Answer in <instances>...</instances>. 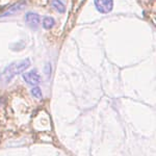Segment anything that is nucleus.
<instances>
[{"label":"nucleus","mask_w":156,"mask_h":156,"mask_svg":"<svg viewBox=\"0 0 156 156\" xmlns=\"http://www.w3.org/2000/svg\"><path fill=\"white\" fill-rule=\"evenodd\" d=\"M30 66L29 58H25L20 62H15L7 66L4 71L0 74V82L2 83H9V81L14 78L16 75H19L23 73L25 70L28 69Z\"/></svg>","instance_id":"nucleus-1"},{"label":"nucleus","mask_w":156,"mask_h":156,"mask_svg":"<svg viewBox=\"0 0 156 156\" xmlns=\"http://www.w3.org/2000/svg\"><path fill=\"white\" fill-rule=\"evenodd\" d=\"M97 11L102 14L110 12L114 9V0H94Z\"/></svg>","instance_id":"nucleus-2"},{"label":"nucleus","mask_w":156,"mask_h":156,"mask_svg":"<svg viewBox=\"0 0 156 156\" xmlns=\"http://www.w3.org/2000/svg\"><path fill=\"white\" fill-rule=\"evenodd\" d=\"M25 22L28 25L31 29H37V27L40 26V23H41V19H40V16L36 12H27L25 15Z\"/></svg>","instance_id":"nucleus-3"},{"label":"nucleus","mask_w":156,"mask_h":156,"mask_svg":"<svg viewBox=\"0 0 156 156\" xmlns=\"http://www.w3.org/2000/svg\"><path fill=\"white\" fill-rule=\"evenodd\" d=\"M22 77H23V79L25 80V82L30 85H37L41 82V77H40V75L37 73V71L26 72L22 75Z\"/></svg>","instance_id":"nucleus-4"},{"label":"nucleus","mask_w":156,"mask_h":156,"mask_svg":"<svg viewBox=\"0 0 156 156\" xmlns=\"http://www.w3.org/2000/svg\"><path fill=\"white\" fill-rule=\"evenodd\" d=\"M25 6H26V3H25L24 1L17 2V3L12 4V6H9V9H7V11H6V12H4L3 14L0 15V17L12 16V15H14V14H16V12H20V11H22V9H23Z\"/></svg>","instance_id":"nucleus-5"},{"label":"nucleus","mask_w":156,"mask_h":156,"mask_svg":"<svg viewBox=\"0 0 156 156\" xmlns=\"http://www.w3.org/2000/svg\"><path fill=\"white\" fill-rule=\"evenodd\" d=\"M52 7L60 14H64L66 12V6H65L64 2H62L60 0H52Z\"/></svg>","instance_id":"nucleus-6"},{"label":"nucleus","mask_w":156,"mask_h":156,"mask_svg":"<svg viewBox=\"0 0 156 156\" xmlns=\"http://www.w3.org/2000/svg\"><path fill=\"white\" fill-rule=\"evenodd\" d=\"M54 24H55V21L52 17H45V18L43 19V27H44L45 29L52 28V27L54 26Z\"/></svg>","instance_id":"nucleus-7"},{"label":"nucleus","mask_w":156,"mask_h":156,"mask_svg":"<svg viewBox=\"0 0 156 156\" xmlns=\"http://www.w3.org/2000/svg\"><path fill=\"white\" fill-rule=\"evenodd\" d=\"M31 94L34 97H36L37 99H42V90L39 87H34L31 90Z\"/></svg>","instance_id":"nucleus-8"},{"label":"nucleus","mask_w":156,"mask_h":156,"mask_svg":"<svg viewBox=\"0 0 156 156\" xmlns=\"http://www.w3.org/2000/svg\"><path fill=\"white\" fill-rule=\"evenodd\" d=\"M50 72H51V65L47 64L46 67H45V73H46L47 76H49V75H50Z\"/></svg>","instance_id":"nucleus-9"},{"label":"nucleus","mask_w":156,"mask_h":156,"mask_svg":"<svg viewBox=\"0 0 156 156\" xmlns=\"http://www.w3.org/2000/svg\"><path fill=\"white\" fill-rule=\"evenodd\" d=\"M0 104H1V99H0Z\"/></svg>","instance_id":"nucleus-10"}]
</instances>
